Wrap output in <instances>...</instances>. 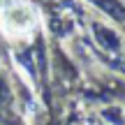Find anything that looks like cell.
Returning <instances> with one entry per match:
<instances>
[{
  "instance_id": "1",
  "label": "cell",
  "mask_w": 125,
  "mask_h": 125,
  "mask_svg": "<svg viewBox=\"0 0 125 125\" xmlns=\"http://www.w3.org/2000/svg\"><path fill=\"white\" fill-rule=\"evenodd\" d=\"M7 26L12 28V30H23V28H28L30 26V14H28V9H23V7L12 9V12L7 14Z\"/></svg>"
}]
</instances>
